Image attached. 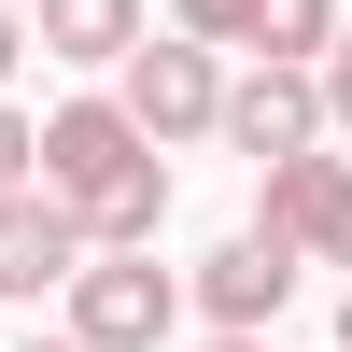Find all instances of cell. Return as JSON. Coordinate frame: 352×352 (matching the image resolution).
Wrapping results in <instances>:
<instances>
[{"label": "cell", "mask_w": 352, "mask_h": 352, "mask_svg": "<svg viewBox=\"0 0 352 352\" xmlns=\"http://www.w3.org/2000/svg\"><path fill=\"white\" fill-rule=\"evenodd\" d=\"M28 184L85 226V240H155L169 226V141H141L113 99H56L28 127Z\"/></svg>", "instance_id": "1"}, {"label": "cell", "mask_w": 352, "mask_h": 352, "mask_svg": "<svg viewBox=\"0 0 352 352\" xmlns=\"http://www.w3.org/2000/svg\"><path fill=\"white\" fill-rule=\"evenodd\" d=\"M56 296H71L85 352H169V324H184V282L155 268V240H85V268Z\"/></svg>", "instance_id": "2"}, {"label": "cell", "mask_w": 352, "mask_h": 352, "mask_svg": "<svg viewBox=\"0 0 352 352\" xmlns=\"http://www.w3.org/2000/svg\"><path fill=\"white\" fill-rule=\"evenodd\" d=\"M212 99H226V71L184 28H141V43L113 56V113H127L141 141H212Z\"/></svg>", "instance_id": "3"}, {"label": "cell", "mask_w": 352, "mask_h": 352, "mask_svg": "<svg viewBox=\"0 0 352 352\" xmlns=\"http://www.w3.org/2000/svg\"><path fill=\"white\" fill-rule=\"evenodd\" d=\"M268 226L296 268H352V155H324V141H296V155H268Z\"/></svg>", "instance_id": "4"}, {"label": "cell", "mask_w": 352, "mask_h": 352, "mask_svg": "<svg viewBox=\"0 0 352 352\" xmlns=\"http://www.w3.org/2000/svg\"><path fill=\"white\" fill-rule=\"evenodd\" d=\"M212 141H240L254 169L296 155V141H324V85H310V56H254V71L212 99Z\"/></svg>", "instance_id": "5"}, {"label": "cell", "mask_w": 352, "mask_h": 352, "mask_svg": "<svg viewBox=\"0 0 352 352\" xmlns=\"http://www.w3.org/2000/svg\"><path fill=\"white\" fill-rule=\"evenodd\" d=\"M282 296H296V254H282L268 226H240V240L197 254V310H212V324H282Z\"/></svg>", "instance_id": "6"}, {"label": "cell", "mask_w": 352, "mask_h": 352, "mask_svg": "<svg viewBox=\"0 0 352 352\" xmlns=\"http://www.w3.org/2000/svg\"><path fill=\"white\" fill-rule=\"evenodd\" d=\"M71 268H85V226L43 184H0V296H56Z\"/></svg>", "instance_id": "7"}, {"label": "cell", "mask_w": 352, "mask_h": 352, "mask_svg": "<svg viewBox=\"0 0 352 352\" xmlns=\"http://www.w3.org/2000/svg\"><path fill=\"white\" fill-rule=\"evenodd\" d=\"M141 28H155L141 0H43V28H28V43H43V56H71V71H113Z\"/></svg>", "instance_id": "8"}, {"label": "cell", "mask_w": 352, "mask_h": 352, "mask_svg": "<svg viewBox=\"0 0 352 352\" xmlns=\"http://www.w3.org/2000/svg\"><path fill=\"white\" fill-rule=\"evenodd\" d=\"M338 0H254V56H324Z\"/></svg>", "instance_id": "9"}, {"label": "cell", "mask_w": 352, "mask_h": 352, "mask_svg": "<svg viewBox=\"0 0 352 352\" xmlns=\"http://www.w3.org/2000/svg\"><path fill=\"white\" fill-rule=\"evenodd\" d=\"M169 28H184V43H212V56H226V43H254V0H169Z\"/></svg>", "instance_id": "10"}, {"label": "cell", "mask_w": 352, "mask_h": 352, "mask_svg": "<svg viewBox=\"0 0 352 352\" xmlns=\"http://www.w3.org/2000/svg\"><path fill=\"white\" fill-rule=\"evenodd\" d=\"M310 85H324V127H352V14L324 28V56H310Z\"/></svg>", "instance_id": "11"}, {"label": "cell", "mask_w": 352, "mask_h": 352, "mask_svg": "<svg viewBox=\"0 0 352 352\" xmlns=\"http://www.w3.org/2000/svg\"><path fill=\"white\" fill-rule=\"evenodd\" d=\"M0 184H28V113L0 99Z\"/></svg>", "instance_id": "12"}, {"label": "cell", "mask_w": 352, "mask_h": 352, "mask_svg": "<svg viewBox=\"0 0 352 352\" xmlns=\"http://www.w3.org/2000/svg\"><path fill=\"white\" fill-rule=\"evenodd\" d=\"M197 352H268V324H212V338H197Z\"/></svg>", "instance_id": "13"}, {"label": "cell", "mask_w": 352, "mask_h": 352, "mask_svg": "<svg viewBox=\"0 0 352 352\" xmlns=\"http://www.w3.org/2000/svg\"><path fill=\"white\" fill-rule=\"evenodd\" d=\"M14 56H28V28H14V0H0V85H14Z\"/></svg>", "instance_id": "14"}, {"label": "cell", "mask_w": 352, "mask_h": 352, "mask_svg": "<svg viewBox=\"0 0 352 352\" xmlns=\"http://www.w3.org/2000/svg\"><path fill=\"white\" fill-rule=\"evenodd\" d=\"M14 352H85V338H71V324H56V338H14Z\"/></svg>", "instance_id": "15"}, {"label": "cell", "mask_w": 352, "mask_h": 352, "mask_svg": "<svg viewBox=\"0 0 352 352\" xmlns=\"http://www.w3.org/2000/svg\"><path fill=\"white\" fill-rule=\"evenodd\" d=\"M338 352H352V296H338Z\"/></svg>", "instance_id": "16"}]
</instances>
